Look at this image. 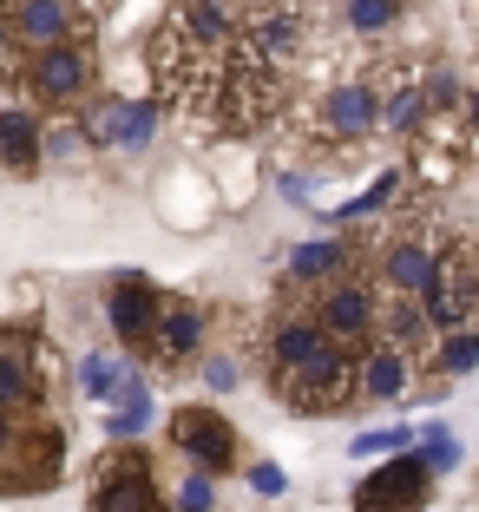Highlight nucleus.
Masks as SVG:
<instances>
[{
	"mask_svg": "<svg viewBox=\"0 0 479 512\" xmlns=\"http://www.w3.org/2000/svg\"><path fill=\"white\" fill-rule=\"evenodd\" d=\"M401 184H407V171H381V178L368 184L361 197L335 204V224H355V217H368V211H381V204H394V197H401Z\"/></svg>",
	"mask_w": 479,
	"mask_h": 512,
	"instance_id": "nucleus-20",
	"label": "nucleus"
},
{
	"mask_svg": "<svg viewBox=\"0 0 479 512\" xmlns=\"http://www.w3.org/2000/svg\"><path fill=\"white\" fill-rule=\"evenodd\" d=\"M0 158H7V171H40L46 145L33 112H0Z\"/></svg>",
	"mask_w": 479,
	"mask_h": 512,
	"instance_id": "nucleus-17",
	"label": "nucleus"
},
{
	"mask_svg": "<svg viewBox=\"0 0 479 512\" xmlns=\"http://www.w3.org/2000/svg\"><path fill=\"white\" fill-rule=\"evenodd\" d=\"M427 486H434V473L420 467V453H381V467L355 486V512H414L427 506Z\"/></svg>",
	"mask_w": 479,
	"mask_h": 512,
	"instance_id": "nucleus-6",
	"label": "nucleus"
},
{
	"mask_svg": "<svg viewBox=\"0 0 479 512\" xmlns=\"http://www.w3.org/2000/svg\"><path fill=\"white\" fill-rule=\"evenodd\" d=\"M171 512H210V473H184V486H178V499H171Z\"/></svg>",
	"mask_w": 479,
	"mask_h": 512,
	"instance_id": "nucleus-25",
	"label": "nucleus"
},
{
	"mask_svg": "<svg viewBox=\"0 0 479 512\" xmlns=\"http://www.w3.org/2000/svg\"><path fill=\"white\" fill-rule=\"evenodd\" d=\"M171 447H178L197 473H210V480L237 467V427H230L217 407H178V414H171Z\"/></svg>",
	"mask_w": 479,
	"mask_h": 512,
	"instance_id": "nucleus-5",
	"label": "nucleus"
},
{
	"mask_svg": "<svg viewBox=\"0 0 479 512\" xmlns=\"http://www.w3.org/2000/svg\"><path fill=\"white\" fill-rule=\"evenodd\" d=\"M204 381H210V394H230L243 381V368L230 362V355H210V362H204Z\"/></svg>",
	"mask_w": 479,
	"mask_h": 512,
	"instance_id": "nucleus-26",
	"label": "nucleus"
},
{
	"mask_svg": "<svg viewBox=\"0 0 479 512\" xmlns=\"http://www.w3.org/2000/svg\"><path fill=\"white\" fill-rule=\"evenodd\" d=\"M283 197H289V204H309V178H296V171H289V178H283Z\"/></svg>",
	"mask_w": 479,
	"mask_h": 512,
	"instance_id": "nucleus-29",
	"label": "nucleus"
},
{
	"mask_svg": "<svg viewBox=\"0 0 479 512\" xmlns=\"http://www.w3.org/2000/svg\"><path fill=\"white\" fill-rule=\"evenodd\" d=\"M20 66V46H14V27H7V0H0V73Z\"/></svg>",
	"mask_w": 479,
	"mask_h": 512,
	"instance_id": "nucleus-28",
	"label": "nucleus"
},
{
	"mask_svg": "<svg viewBox=\"0 0 479 512\" xmlns=\"http://www.w3.org/2000/svg\"><path fill=\"white\" fill-rule=\"evenodd\" d=\"M414 296H420V316H427L434 335L460 329V322L479 309V256L466 250V243L434 250V270H427V283H420Z\"/></svg>",
	"mask_w": 479,
	"mask_h": 512,
	"instance_id": "nucleus-2",
	"label": "nucleus"
},
{
	"mask_svg": "<svg viewBox=\"0 0 479 512\" xmlns=\"http://www.w3.org/2000/svg\"><path fill=\"white\" fill-rule=\"evenodd\" d=\"M309 322L329 342H342V348H355V342H368V335L381 329V289L368 283V276H335V283H322L315 289V309H309Z\"/></svg>",
	"mask_w": 479,
	"mask_h": 512,
	"instance_id": "nucleus-3",
	"label": "nucleus"
},
{
	"mask_svg": "<svg viewBox=\"0 0 479 512\" xmlns=\"http://www.w3.org/2000/svg\"><path fill=\"white\" fill-rule=\"evenodd\" d=\"M79 0H7V27H14L20 53H40V46L79 40Z\"/></svg>",
	"mask_w": 479,
	"mask_h": 512,
	"instance_id": "nucleus-10",
	"label": "nucleus"
},
{
	"mask_svg": "<svg viewBox=\"0 0 479 512\" xmlns=\"http://www.w3.org/2000/svg\"><path fill=\"white\" fill-rule=\"evenodd\" d=\"M112 401H119V407H112L105 434H112V440L125 447V440H138V434H145V421H151V394H145V381H138V375H125V388L112 394Z\"/></svg>",
	"mask_w": 479,
	"mask_h": 512,
	"instance_id": "nucleus-18",
	"label": "nucleus"
},
{
	"mask_svg": "<svg viewBox=\"0 0 479 512\" xmlns=\"http://www.w3.org/2000/svg\"><path fill=\"white\" fill-rule=\"evenodd\" d=\"M420 440V467L427 473H453L460 467V434L453 427H427V434H414Z\"/></svg>",
	"mask_w": 479,
	"mask_h": 512,
	"instance_id": "nucleus-22",
	"label": "nucleus"
},
{
	"mask_svg": "<svg viewBox=\"0 0 479 512\" xmlns=\"http://www.w3.org/2000/svg\"><path fill=\"white\" fill-rule=\"evenodd\" d=\"M381 125V99L375 86H361V79H342V86L322 92V132L342 138V145H361V138Z\"/></svg>",
	"mask_w": 479,
	"mask_h": 512,
	"instance_id": "nucleus-13",
	"label": "nucleus"
},
{
	"mask_svg": "<svg viewBox=\"0 0 479 512\" xmlns=\"http://www.w3.org/2000/svg\"><path fill=\"white\" fill-rule=\"evenodd\" d=\"M270 388H276V401H283L289 414H335V407H355V355L322 335L302 362L276 368Z\"/></svg>",
	"mask_w": 479,
	"mask_h": 512,
	"instance_id": "nucleus-1",
	"label": "nucleus"
},
{
	"mask_svg": "<svg viewBox=\"0 0 479 512\" xmlns=\"http://www.w3.org/2000/svg\"><path fill=\"white\" fill-rule=\"evenodd\" d=\"M427 270H434V250L420 237H401L394 250H381V283H388V296H414V289L427 283Z\"/></svg>",
	"mask_w": 479,
	"mask_h": 512,
	"instance_id": "nucleus-16",
	"label": "nucleus"
},
{
	"mask_svg": "<svg viewBox=\"0 0 479 512\" xmlns=\"http://www.w3.org/2000/svg\"><path fill=\"white\" fill-rule=\"evenodd\" d=\"M14 73L33 106H79L92 92V53H86V40H60V46L27 53V66H14Z\"/></svg>",
	"mask_w": 479,
	"mask_h": 512,
	"instance_id": "nucleus-4",
	"label": "nucleus"
},
{
	"mask_svg": "<svg viewBox=\"0 0 479 512\" xmlns=\"http://www.w3.org/2000/svg\"><path fill=\"white\" fill-rule=\"evenodd\" d=\"M414 447V427H368V434H355V460H381V453H401Z\"/></svg>",
	"mask_w": 479,
	"mask_h": 512,
	"instance_id": "nucleus-23",
	"label": "nucleus"
},
{
	"mask_svg": "<svg viewBox=\"0 0 479 512\" xmlns=\"http://www.w3.org/2000/svg\"><path fill=\"white\" fill-rule=\"evenodd\" d=\"M348 256H355V237H315V243H296L283 263V283L302 289V296H315L322 283H335V276L348 270Z\"/></svg>",
	"mask_w": 479,
	"mask_h": 512,
	"instance_id": "nucleus-14",
	"label": "nucleus"
},
{
	"mask_svg": "<svg viewBox=\"0 0 479 512\" xmlns=\"http://www.w3.org/2000/svg\"><path fill=\"white\" fill-rule=\"evenodd\" d=\"M250 486L263 499H276V493H289V480H283V467H250Z\"/></svg>",
	"mask_w": 479,
	"mask_h": 512,
	"instance_id": "nucleus-27",
	"label": "nucleus"
},
{
	"mask_svg": "<svg viewBox=\"0 0 479 512\" xmlns=\"http://www.w3.org/2000/svg\"><path fill=\"white\" fill-rule=\"evenodd\" d=\"M99 7H112V0H79V14H99Z\"/></svg>",
	"mask_w": 479,
	"mask_h": 512,
	"instance_id": "nucleus-30",
	"label": "nucleus"
},
{
	"mask_svg": "<svg viewBox=\"0 0 479 512\" xmlns=\"http://www.w3.org/2000/svg\"><path fill=\"white\" fill-rule=\"evenodd\" d=\"M473 119H479V92H473Z\"/></svg>",
	"mask_w": 479,
	"mask_h": 512,
	"instance_id": "nucleus-31",
	"label": "nucleus"
},
{
	"mask_svg": "<svg viewBox=\"0 0 479 512\" xmlns=\"http://www.w3.org/2000/svg\"><path fill=\"white\" fill-rule=\"evenodd\" d=\"M92 512H171V499L158 493L145 453H112L92 473Z\"/></svg>",
	"mask_w": 479,
	"mask_h": 512,
	"instance_id": "nucleus-7",
	"label": "nucleus"
},
{
	"mask_svg": "<svg viewBox=\"0 0 479 512\" xmlns=\"http://www.w3.org/2000/svg\"><path fill=\"white\" fill-rule=\"evenodd\" d=\"M0 407H7V414H40L46 407L40 342H33L27 329H0Z\"/></svg>",
	"mask_w": 479,
	"mask_h": 512,
	"instance_id": "nucleus-8",
	"label": "nucleus"
},
{
	"mask_svg": "<svg viewBox=\"0 0 479 512\" xmlns=\"http://www.w3.org/2000/svg\"><path fill=\"white\" fill-rule=\"evenodd\" d=\"M407 375H414V355L407 348H394L388 335H368V348H361V362H355V407H388L407 394Z\"/></svg>",
	"mask_w": 479,
	"mask_h": 512,
	"instance_id": "nucleus-11",
	"label": "nucleus"
},
{
	"mask_svg": "<svg viewBox=\"0 0 479 512\" xmlns=\"http://www.w3.org/2000/svg\"><path fill=\"white\" fill-rule=\"evenodd\" d=\"M473 368H479V335L473 329H447V342H440V355H434V375L453 381V375H473Z\"/></svg>",
	"mask_w": 479,
	"mask_h": 512,
	"instance_id": "nucleus-21",
	"label": "nucleus"
},
{
	"mask_svg": "<svg viewBox=\"0 0 479 512\" xmlns=\"http://www.w3.org/2000/svg\"><path fill=\"white\" fill-rule=\"evenodd\" d=\"M197 348H204V309H197V302H171L165 296V316H158V329H151L145 355H158L165 368H184Z\"/></svg>",
	"mask_w": 479,
	"mask_h": 512,
	"instance_id": "nucleus-15",
	"label": "nucleus"
},
{
	"mask_svg": "<svg viewBox=\"0 0 479 512\" xmlns=\"http://www.w3.org/2000/svg\"><path fill=\"white\" fill-rule=\"evenodd\" d=\"M105 316H112V335H119L125 348H138L145 355L151 348V329H158V316H165V289L151 283V276H119L112 283V296H105Z\"/></svg>",
	"mask_w": 479,
	"mask_h": 512,
	"instance_id": "nucleus-9",
	"label": "nucleus"
},
{
	"mask_svg": "<svg viewBox=\"0 0 479 512\" xmlns=\"http://www.w3.org/2000/svg\"><path fill=\"white\" fill-rule=\"evenodd\" d=\"M151 132H158V106L151 99H99L86 119V138L112 151H145Z\"/></svg>",
	"mask_w": 479,
	"mask_h": 512,
	"instance_id": "nucleus-12",
	"label": "nucleus"
},
{
	"mask_svg": "<svg viewBox=\"0 0 479 512\" xmlns=\"http://www.w3.org/2000/svg\"><path fill=\"white\" fill-rule=\"evenodd\" d=\"M125 375H132V368H125L119 355H86V362H79V394H86V401H112V394L125 388Z\"/></svg>",
	"mask_w": 479,
	"mask_h": 512,
	"instance_id": "nucleus-19",
	"label": "nucleus"
},
{
	"mask_svg": "<svg viewBox=\"0 0 479 512\" xmlns=\"http://www.w3.org/2000/svg\"><path fill=\"white\" fill-rule=\"evenodd\" d=\"M401 20V0H348V27L355 33H388Z\"/></svg>",
	"mask_w": 479,
	"mask_h": 512,
	"instance_id": "nucleus-24",
	"label": "nucleus"
}]
</instances>
